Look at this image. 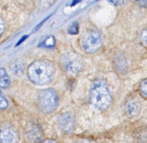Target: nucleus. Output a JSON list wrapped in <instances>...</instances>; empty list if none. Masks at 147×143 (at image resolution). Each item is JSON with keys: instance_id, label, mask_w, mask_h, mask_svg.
<instances>
[{"instance_id": "obj_1", "label": "nucleus", "mask_w": 147, "mask_h": 143, "mask_svg": "<svg viewBox=\"0 0 147 143\" xmlns=\"http://www.w3.org/2000/svg\"><path fill=\"white\" fill-rule=\"evenodd\" d=\"M54 63L47 59H39L32 63L27 69V75L34 84L45 85L51 82L55 75Z\"/></svg>"}, {"instance_id": "obj_2", "label": "nucleus", "mask_w": 147, "mask_h": 143, "mask_svg": "<svg viewBox=\"0 0 147 143\" xmlns=\"http://www.w3.org/2000/svg\"><path fill=\"white\" fill-rule=\"evenodd\" d=\"M91 104L99 110H106L112 103V97L107 84L102 79H98L92 84L90 90Z\"/></svg>"}, {"instance_id": "obj_3", "label": "nucleus", "mask_w": 147, "mask_h": 143, "mask_svg": "<svg viewBox=\"0 0 147 143\" xmlns=\"http://www.w3.org/2000/svg\"><path fill=\"white\" fill-rule=\"evenodd\" d=\"M38 104L40 110L44 113H51L57 108L58 96L52 89L41 90L38 95Z\"/></svg>"}, {"instance_id": "obj_4", "label": "nucleus", "mask_w": 147, "mask_h": 143, "mask_svg": "<svg viewBox=\"0 0 147 143\" xmlns=\"http://www.w3.org/2000/svg\"><path fill=\"white\" fill-rule=\"evenodd\" d=\"M61 65L67 75L75 76L83 67L82 58L74 52H67L64 54L61 58Z\"/></svg>"}, {"instance_id": "obj_5", "label": "nucleus", "mask_w": 147, "mask_h": 143, "mask_svg": "<svg viewBox=\"0 0 147 143\" xmlns=\"http://www.w3.org/2000/svg\"><path fill=\"white\" fill-rule=\"evenodd\" d=\"M102 36L97 30H91L84 35L82 39V45L85 51L88 54H94L102 45Z\"/></svg>"}, {"instance_id": "obj_6", "label": "nucleus", "mask_w": 147, "mask_h": 143, "mask_svg": "<svg viewBox=\"0 0 147 143\" xmlns=\"http://www.w3.org/2000/svg\"><path fill=\"white\" fill-rule=\"evenodd\" d=\"M18 140L19 135L14 127L8 124H3L0 126V142H17Z\"/></svg>"}, {"instance_id": "obj_7", "label": "nucleus", "mask_w": 147, "mask_h": 143, "mask_svg": "<svg viewBox=\"0 0 147 143\" xmlns=\"http://www.w3.org/2000/svg\"><path fill=\"white\" fill-rule=\"evenodd\" d=\"M58 125L59 128L63 132L70 133L74 127V121L71 114H65L59 117Z\"/></svg>"}, {"instance_id": "obj_8", "label": "nucleus", "mask_w": 147, "mask_h": 143, "mask_svg": "<svg viewBox=\"0 0 147 143\" xmlns=\"http://www.w3.org/2000/svg\"><path fill=\"white\" fill-rule=\"evenodd\" d=\"M10 82V78L6 70L4 68H0V88H7Z\"/></svg>"}, {"instance_id": "obj_9", "label": "nucleus", "mask_w": 147, "mask_h": 143, "mask_svg": "<svg viewBox=\"0 0 147 143\" xmlns=\"http://www.w3.org/2000/svg\"><path fill=\"white\" fill-rule=\"evenodd\" d=\"M140 105L136 101H132V102L129 103L126 108L127 113L131 116H137V113L140 112Z\"/></svg>"}, {"instance_id": "obj_10", "label": "nucleus", "mask_w": 147, "mask_h": 143, "mask_svg": "<svg viewBox=\"0 0 147 143\" xmlns=\"http://www.w3.org/2000/svg\"><path fill=\"white\" fill-rule=\"evenodd\" d=\"M55 43H56V41H55L54 37L52 36H49L46 37L39 44V45L42 47L52 49L55 45Z\"/></svg>"}, {"instance_id": "obj_11", "label": "nucleus", "mask_w": 147, "mask_h": 143, "mask_svg": "<svg viewBox=\"0 0 147 143\" xmlns=\"http://www.w3.org/2000/svg\"><path fill=\"white\" fill-rule=\"evenodd\" d=\"M139 92L141 97L147 101V78L142 81L139 86Z\"/></svg>"}, {"instance_id": "obj_12", "label": "nucleus", "mask_w": 147, "mask_h": 143, "mask_svg": "<svg viewBox=\"0 0 147 143\" xmlns=\"http://www.w3.org/2000/svg\"><path fill=\"white\" fill-rule=\"evenodd\" d=\"M79 25L77 22H74L69 26L67 28V33L70 35H77L79 33Z\"/></svg>"}, {"instance_id": "obj_13", "label": "nucleus", "mask_w": 147, "mask_h": 143, "mask_svg": "<svg viewBox=\"0 0 147 143\" xmlns=\"http://www.w3.org/2000/svg\"><path fill=\"white\" fill-rule=\"evenodd\" d=\"M9 106L8 101L4 97L1 90H0V109L4 110L7 108Z\"/></svg>"}, {"instance_id": "obj_14", "label": "nucleus", "mask_w": 147, "mask_h": 143, "mask_svg": "<svg viewBox=\"0 0 147 143\" xmlns=\"http://www.w3.org/2000/svg\"><path fill=\"white\" fill-rule=\"evenodd\" d=\"M140 38L142 44L147 47V28L142 31Z\"/></svg>"}, {"instance_id": "obj_15", "label": "nucleus", "mask_w": 147, "mask_h": 143, "mask_svg": "<svg viewBox=\"0 0 147 143\" xmlns=\"http://www.w3.org/2000/svg\"><path fill=\"white\" fill-rule=\"evenodd\" d=\"M126 1L127 0H110V2L114 4V5L119 6L125 4Z\"/></svg>"}, {"instance_id": "obj_16", "label": "nucleus", "mask_w": 147, "mask_h": 143, "mask_svg": "<svg viewBox=\"0 0 147 143\" xmlns=\"http://www.w3.org/2000/svg\"><path fill=\"white\" fill-rule=\"evenodd\" d=\"M4 30V23L3 20L0 17V37L3 35Z\"/></svg>"}, {"instance_id": "obj_17", "label": "nucleus", "mask_w": 147, "mask_h": 143, "mask_svg": "<svg viewBox=\"0 0 147 143\" xmlns=\"http://www.w3.org/2000/svg\"><path fill=\"white\" fill-rule=\"evenodd\" d=\"M140 5L143 7H147V0H137Z\"/></svg>"}, {"instance_id": "obj_18", "label": "nucleus", "mask_w": 147, "mask_h": 143, "mask_svg": "<svg viewBox=\"0 0 147 143\" xmlns=\"http://www.w3.org/2000/svg\"><path fill=\"white\" fill-rule=\"evenodd\" d=\"M27 37H28L27 36H25L23 37V38H21V39H20V41L18 43V44H17V45H19V44H20V43H21L22 42H23V41H24V40H25V39L27 38Z\"/></svg>"}, {"instance_id": "obj_19", "label": "nucleus", "mask_w": 147, "mask_h": 143, "mask_svg": "<svg viewBox=\"0 0 147 143\" xmlns=\"http://www.w3.org/2000/svg\"><path fill=\"white\" fill-rule=\"evenodd\" d=\"M44 142H55V141H52V140H50V141H49V140H46Z\"/></svg>"}]
</instances>
